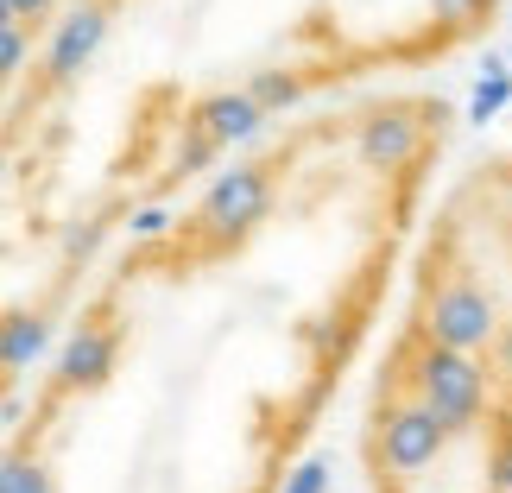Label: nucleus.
<instances>
[{
  "label": "nucleus",
  "instance_id": "7ed1b4c3",
  "mask_svg": "<svg viewBox=\"0 0 512 493\" xmlns=\"http://www.w3.org/2000/svg\"><path fill=\"white\" fill-rule=\"evenodd\" d=\"M373 449H380V468H392V481H411L424 475L430 462L449 449L443 424L424 411L418 392H392V399L380 405V424H373Z\"/></svg>",
  "mask_w": 512,
  "mask_h": 493
},
{
  "label": "nucleus",
  "instance_id": "2eb2a0df",
  "mask_svg": "<svg viewBox=\"0 0 512 493\" xmlns=\"http://www.w3.org/2000/svg\"><path fill=\"white\" fill-rule=\"evenodd\" d=\"M430 7H437V19H443V26H468L481 0H430Z\"/></svg>",
  "mask_w": 512,
  "mask_h": 493
},
{
  "label": "nucleus",
  "instance_id": "f257e3e1",
  "mask_svg": "<svg viewBox=\"0 0 512 493\" xmlns=\"http://www.w3.org/2000/svg\"><path fill=\"white\" fill-rule=\"evenodd\" d=\"M405 386L424 399V411L443 424V437H475L481 411H487V367L475 361V354L462 348H443L430 342V335H418V342H405Z\"/></svg>",
  "mask_w": 512,
  "mask_h": 493
},
{
  "label": "nucleus",
  "instance_id": "dca6fc26",
  "mask_svg": "<svg viewBox=\"0 0 512 493\" xmlns=\"http://www.w3.org/2000/svg\"><path fill=\"white\" fill-rule=\"evenodd\" d=\"M7 7H13L19 19H32V26H45V19L57 13V0H7Z\"/></svg>",
  "mask_w": 512,
  "mask_h": 493
},
{
  "label": "nucleus",
  "instance_id": "39448f33",
  "mask_svg": "<svg viewBox=\"0 0 512 493\" xmlns=\"http://www.w3.org/2000/svg\"><path fill=\"white\" fill-rule=\"evenodd\" d=\"M354 152H361L367 171H405V165L424 152V121H418V108H380V114H367Z\"/></svg>",
  "mask_w": 512,
  "mask_h": 493
},
{
  "label": "nucleus",
  "instance_id": "9d476101",
  "mask_svg": "<svg viewBox=\"0 0 512 493\" xmlns=\"http://www.w3.org/2000/svg\"><path fill=\"white\" fill-rule=\"evenodd\" d=\"M506 102H512V76L500 64H487V76L475 83V102H468V121H494Z\"/></svg>",
  "mask_w": 512,
  "mask_h": 493
},
{
  "label": "nucleus",
  "instance_id": "0eeeda50",
  "mask_svg": "<svg viewBox=\"0 0 512 493\" xmlns=\"http://www.w3.org/2000/svg\"><path fill=\"white\" fill-rule=\"evenodd\" d=\"M190 127L209 133L215 146H234V140H253V133L266 127V108L253 102L247 89H222V95H203V102L190 108Z\"/></svg>",
  "mask_w": 512,
  "mask_h": 493
},
{
  "label": "nucleus",
  "instance_id": "423d86ee",
  "mask_svg": "<svg viewBox=\"0 0 512 493\" xmlns=\"http://www.w3.org/2000/svg\"><path fill=\"white\" fill-rule=\"evenodd\" d=\"M114 361H121V329H114V323H83L64 342L57 380H64V392H95L114 373Z\"/></svg>",
  "mask_w": 512,
  "mask_h": 493
},
{
  "label": "nucleus",
  "instance_id": "f3484780",
  "mask_svg": "<svg viewBox=\"0 0 512 493\" xmlns=\"http://www.w3.org/2000/svg\"><path fill=\"white\" fill-rule=\"evenodd\" d=\"M494 487H512V449L500 456V468H494Z\"/></svg>",
  "mask_w": 512,
  "mask_h": 493
},
{
  "label": "nucleus",
  "instance_id": "20e7f679",
  "mask_svg": "<svg viewBox=\"0 0 512 493\" xmlns=\"http://www.w3.org/2000/svg\"><path fill=\"white\" fill-rule=\"evenodd\" d=\"M266 209H272V165H234L209 184L196 222L215 234V247H234L241 234H253L266 222Z\"/></svg>",
  "mask_w": 512,
  "mask_h": 493
},
{
  "label": "nucleus",
  "instance_id": "f8f14e48",
  "mask_svg": "<svg viewBox=\"0 0 512 493\" xmlns=\"http://www.w3.org/2000/svg\"><path fill=\"white\" fill-rule=\"evenodd\" d=\"M279 493H329V462H323V456L298 462V468H291V481H285Z\"/></svg>",
  "mask_w": 512,
  "mask_h": 493
},
{
  "label": "nucleus",
  "instance_id": "4468645a",
  "mask_svg": "<svg viewBox=\"0 0 512 493\" xmlns=\"http://www.w3.org/2000/svg\"><path fill=\"white\" fill-rule=\"evenodd\" d=\"M487 348H494V367H500V380L512 386V323H500V329H494V342H487Z\"/></svg>",
  "mask_w": 512,
  "mask_h": 493
},
{
  "label": "nucleus",
  "instance_id": "6e6552de",
  "mask_svg": "<svg viewBox=\"0 0 512 493\" xmlns=\"http://www.w3.org/2000/svg\"><path fill=\"white\" fill-rule=\"evenodd\" d=\"M38 348H45V317H38V310H7V317H0V373L32 367Z\"/></svg>",
  "mask_w": 512,
  "mask_h": 493
},
{
  "label": "nucleus",
  "instance_id": "f03ea898",
  "mask_svg": "<svg viewBox=\"0 0 512 493\" xmlns=\"http://www.w3.org/2000/svg\"><path fill=\"white\" fill-rule=\"evenodd\" d=\"M500 329V310H494V291L475 285V272H449V279L424 298L418 310V335L443 348H462V354H481Z\"/></svg>",
  "mask_w": 512,
  "mask_h": 493
},
{
  "label": "nucleus",
  "instance_id": "ddd939ff",
  "mask_svg": "<svg viewBox=\"0 0 512 493\" xmlns=\"http://www.w3.org/2000/svg\"><path fill=\"white\" fill-rule=\"evenodd\" d=\"M133 234H140V241H159V234H171V215L165 209H140L133 215Z\"/></svg>",
  "mask_w": 512,
  "mask_h": 493
},
{
  "label": "nucleus",
  "instance_id": "a211bd4d",
  "mask_svg": "<svg viewBox=\"0 0 512 493\" xmlns=\"http://www.w3.org/2000/svg\"><path fill=\"white\" fill-rule=\"evenodd\" d=\"M506 215H512V171H506Z\"/></svg>",
  "mask_w": 512,
  "mask_h": 493
},
{
  "label": "nucleus",
  "instance_id": "1a4fd4ad",
  "mask_svg": "<svg viewBox=\"0 0 512 493\" xmlns=\"http://www.w3.org/2000/svg\"><path fill=\"white\" fill-rule=\"evenodd\" d=\"M247 95L260 102L266 114H279V108H298L304 102V76H291V70H260L247 83Z\"/></svg>",
  "mask_w": 512,
  "mask_h": 493
},
{
  "label": "nucleus",
  "instance_id": "9b49d317",
  "mask_svg": "<svg viewBox=\"0 0 512 493\" xmlns=\"http://www.w3.org/2000/svg\"><path fill=\"white\" fill-rule=\"evenodd\" d=\"M0 493H57L51 487V468L19 456V462H0Z\"/></svg>",
  "mask_w": 512,
  "mask_h": 493
}]
</instances>
